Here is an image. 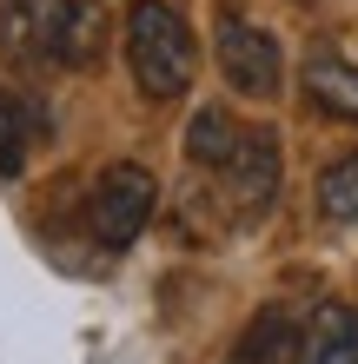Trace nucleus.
Listing matches in <instances>:
<instances>
[{"mask_svg": "<svg viewBox=\"0 0 358 364\" xmlns=\"http://www.w3.org/2000/svg\"><path fill=\"white\" fill-rule=\"evenodd\" d=\"M100 40V0H0V47L20 67H93Z\"/></svg>", "mask_w": 358, "mask_h": 364, "instance_id": "f257e3e1", "label": "nucleus"}, {"mask_svg": "<svg viewBox=\"0 0 358 364\" xmlns=\"http://www.w3.org/2000/svg\"><path fill=\"white\" fill-rule=\"evenodd\" d=\"M126 67H133V87L146 100H179L193 87V67H199V47H193V27L173 0H133L126 7Z\"/></svg>", "mask_w": 358, "mask_h": 364, "instance_id": "f03ea898", "label": "nucleus"}, {"mask_svg": "<svg viewBox=\"0 0 358 364\" xmlns=\"http://www.w3.org/2000/svg\"><path fill=\"white\" fill-rule=\"evenodd\" d=\"M213 53H219V73H226V87H233V93H246V100H279V87H285V53H279V40H272L265 27H252L246 14L226 7Z\"/></svg>", "mask_w": 358, "mask_h": 364, "instance_id": "7ed1b4c3", "label": "nucleus"}, {"mask_svg": "<svg viewBox=\"0 0 358 364\" xmlns=\"http://www.w3.org/2000/svg\"><path fill=\"white\" fill-rule=\"evenodd\" d=\"M153 205H159V179L146 173V166H133V159L107 166L100 186H93V239L107 245V252H126L146 232Z\"/></svg>", "mask_w": 358, "mask_h": 364, "instance_id": "20e7f679", "label": "nucleus"}, {"mask_svg": "<svg viewBox=\"0 0 358 364\" xmlns=\"http://www.w3.org/2000/svg\"><path fill=\"white\" fill-rule=\"evenodd\" d=\"M226 179V199H233L239 219H265L272 205H279V186H285V153H279V133H239L233 159L219 166Z\"/></svg>", "mask_w": 358, "mask_h": 364, "instance_id": "39448f33", "label": "nucleus"}, {"mask_svg": "<svg viewBox=\"0 0 358 364\" xmlns=\"http://www.w3.org/2000/svg\"><path fill=\"white\" fill-rule=\"evenodd\" d=\"M299 364H358V311L352 305H319Z\"/></svg>", "mask_w": 358, "mask_h": 364, "instance_id": "423d86ee", "label": "nucleus"}, {"mask_svg": "<svg viewBox=\"0 0 358 364\" xmlns=\"http://www.w3.org/2000/svg\"><path fill=\"white\" fill-rule=\"evenodd\" d=\"M33 139H40V106H33L27 93L0 87V179H20Z\"/></svg>", "mask_w": 358, "mask_h": 364, "instance_id": "0eeeda50", "label": "nucleus"}, {"mask_svg": "<svg viewBox=\"0 0 358 364\" xmlns=\"http://www.w3.org/2000/svg\"><path fill=\"white\" fill-rule=\"evenodd\" d=\"M299 87L312 106H325L332 119H352L358 126V67H345V60H305Z\"/></svg>", "mask_w": 358, "mask_h": 364, "instance_id": "6e6552de", "label": "nucleus"}, {"mask_svg": "<svg viewBox=\"0 0 358 364\" xmlns=\"http://www.w3.org/2000/svg\"><path fill=\"white\" fill-rule=\"evenodd\" d=\"M305 351V338H299V325L272 305L265 318H252L246 325V338H239V364H292Z\"/></svg>", "mask_w": 358, "mask_h": 364, "instance_id": "1a4fd4ad", "label": "nucleus"}, {"mask_svg": "<svg viewBox=\"0 0 358 364\" xmlns=\"http://www.w3.org/2000/svg\"><path fill=\"white\" fill-rule=\"evenodd\" d=\"M239 146V126L226 119V106H199L193 126H186V159L193 166H226Z\"/></svg>", "mask_w": 358, "mask_h": 364, "instance_id": "9d476101", "label": "nucleus"}, {"mask_svg": "<svg viewBox=\"0 0 358 364\" xmlns=\"http://www.w3.org/2000/svg\"><path fill=\"white\" fill-rule=\"evenodd\" d=\"M319 212L339 219V225H358V153L332 159L325 173H319Z\"/></svg>", "mask_w": 358, "mask_h": 364, "instance_id": "9b49d317", "label": "nucleus"}]
</instances>
